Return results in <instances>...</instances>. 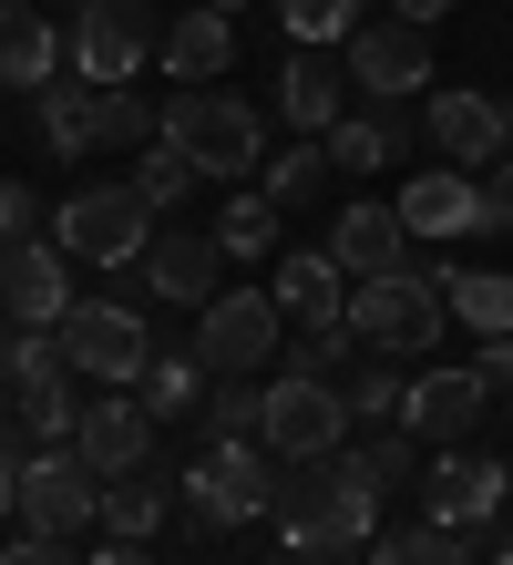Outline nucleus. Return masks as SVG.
Masks as SVG:
<instances>
[{
    "instance_id": "f03ea898",
    "label": "nucleus",
    "mask_w": 513,
    "mask_h": 565,
    "mask_svg": "<svg viewBox=\"0 0 513 565\" xmlns=\"http://www.w3.org/2000/svg\"><path fill=\"white\" fill-rule=\"evenodd\" d=\"M278 452L267 443H205L195 462H185V483H175V504L205 524V535H236V524H267L278 514Z\"/></svg>"
},
{
    "instance_id": "a19ab883",
    "label": "nucleus",
    "mask_w": 513,
    "mask_h": 565,
    "mask_svg": "<svg viewBox=\"0 0 513 565\" xmlns=\"http://www.w3.org/2000/svg\"><path fill=\"white\" fill-rule=\"evenodd\" d=\"M391 11H400V21H421V31H431L441 11H452V0H391Z\"/></svg>"
},
{
    "instance_id": "cd10ccee",
    "label": "nucleus",
    "mask_w": 513,
    "mask_h": 565,
    "mask_svg": "<svg viewBox=\"0 0 513 565\" xmlns=\"http://www.w3.org/2000/svg\"><path fill=\"white\" fill-rule=\"evenodd\" d=\"M164 514H175V493H164L154 473H114V483H103V535H124V545H145V535H154Z\"/></svg>"
},
{
    "instance_id": "473e14b6",
    "label": "nucleus",
    "mask_w": 513,
    "mask_h": 565,
    "mask_svg": "<svg viewBox=\"0 0 513 565\" xmlns=\"http://www.w3.org/2000/svg\"><path fill=\"white\" fill-rule=\"evenodd\" d=\"M267 431V391L257 381H216L205 391V443H257Z\"/></svg>"
},
{
    "instance_id": "c9c22d12",
    "label": "nucleus",
    "mask_w": 513,
    "mask_h": 565,
    "mask_svg": "<svg viewBox=\"0 0 513 565\" xmlns=\"http://www.w3.org/2000/svg\"><path fill=\"white\" fill-rule=\"evenodd\" d=\"M360 452H370V473H381V493H391V483H410V462H421V431L391 422V431H370Z\"/></svg>"
},
{
    "instance_id": "f3484780",
    "label": "nucleus",
    "mask_w": 513,
    "mask_h": 565,
    "mask_svg": "<svg viewBox=\"0 0 513 565\" xmlns=\"http://www.w3.org/2000/svg\"><path fill=\"white\" fill-rule=\"evenodd\" d=\"M483 402H493V381H483V360H462V371H421L410 381V402H400V422L421 431V443H441L452 452L472 422H483Z\"/></svg>"
},
{
    "instance_id": "72a5a7b5",
    "label": "nucleus",
    "mask_w": 513,
    "mask_h": 565,
    "mask_svg": "<svg viewBox=\"0 0 513 565\" xmlns=\"http://www.w3.org/2000/svg\"><path fill=\"white\" fill-rule=\"evenodd\" d=\"M278 21H288V42L329 52V42H350V31H360V0H278Z\"/></svg>"
},
{
    "instance_id": "37998d69",
    "label": "nucleus",
    "mask_w": 513,
    "mask_h": 565,
    "mask_svg": "<svg viewBox=\"0 0 513 565\" xmlns=\"http://www.w3.org/2000/svg\"><path fill=\"white\" fill-rule=\"evenodd\" d=\"M503 565H513V535H503Z\"/></svg>"
},
{
    "instance_id": "58836bf2",
    "label": "nucleus",
    "mask_w": 513,
    "mask_h": 565,
    "mask_svg": "<svg viewBox=\"0 0 513 565\" xmlns=\"http://www.w3.org/2000/svg\"><path fill=\"white\" fill-rule=\"evenodd\" d=\"M483 226H513V154L483 164Z\"/></svg>"
},
{
    "instance_id": "393cba45",
    "label": "nucleus",
    "mask_w": 513,
    "mask_h": 565,
    "mask_svg": "<svg viewBox=\"0 0 513 565\" xmlns=\"http://www.w3.org/2000/svg\"><path fill=\"white\" fill-rule=\"evenodd\" d=\"M431 278H441V298H452L462 329H483V340H503V329H513V278H503V268H441V257H431Z\"/></svg>"
},
{
    "instance_id": "c85d7f7f",
    "label": "nucleus",
    "mask_w": 513,
    "mask_h": 565,
    "mask_svg": "<svg viewBox=\"0 0 513 565\" xmlns=\"http://www.w3.org/2000/svg\"><path fill=\"white\" fill-rule=\"evenodd\" d=\"M278 195H267V185H247V195H226V206H216V247L226 257H278Z\"/></svg>"
},
{
    "instance_id": "c756f323",
    "label": "nucleus",
    "mask_w": 513,
    "mask_h": 565,
    "mask_svg": "<svg viewBox=\"0 0 513 565\" xmlns=\"http://www.w3.org/2000/svg\"><path fill=\"white\" fill-rule=\"evenodd\" d=\"M329 175H339V164H329V135H298L288 154H267V164H257V185L278 195V206H308Z\"/></svg>"
},
{
    "instance_id": "7ed1b4c3",
    "label": "nucleus",
    "mask_w": 513,
    "mask_h": 565,
    "mask_svg": "<svg viewBox=\"0 0 513 565\" xmlns=\"http://www.w3.org/2000/svg\"><path fill=\"white\" fill-rule=\"evenodd\" d=\"M164 145H185L205 185H236L247 164H267V124H257V104H236L216 83H175L164 93Z\"/></svg>"
},
{
    "instance_id": "2eb2a0df",
    "label": "nucleus",
    "mask_w": 513,
    "mask_h": 565,
    "mask_svg": "<svg viewBox=\"0 0 513 565\" xmlns=\"http://www.w3.org/2000/svg\"><path fill=\"white\" fill-rule=\"evenodd\" d=\"M133 268H145L154 298L205 309V298H216V278H226V247H216V226H154V247L133 257Z\"/></svg>"
},
{
    "instance_id": "bb28decb",
    "label": "nucleus",
    "mask_w": 513,
    "mask_h": 565,
    "mask_svg": "<svg viewBox=\"0 0 513 565\" xmlns=\"http://www.w3.org/2000/svg\"><path fill=\"white\" fill-rule=\"evenodd\" d=\"M205 391H216V381H205V360H195V350H154V360H145V381H133V402H145L154 422H175V412L205 402Z\"/></svg>"
},
{
    "instance_id": "9d476101",
    "label": "nucleus",
    "mask_w": 513,
    "mask_h": 565,
    "mask_svg": "<svg viewBox=\"0 0 513 565\" xmlns=\"http://www.w3.org/2000/svg\"><path fill=\"white\" fill-rule=\"evenodd\" d=\"M21 524L31 535H83V524H103V473L73 443H42L21 462Z\"/></svg>"
},
{
    "instance_id": "f8f14e48",
    "label": "nucleus",
    "mask_w": 513,
    "mask_h": 565,
    "mask_svg": "<svg viewBox=\"0 0 513 565\" xmlns=\"http://www.w3.org/2000/svg\"><path fill=\"white\" fill-rule=\"evenodd\" d=\"M503 493H513V462H483V452H441L431 462V483H421V514L431 524H452V535H483V524L503 514Z\"/></svg>"
},
{
    "instance_id": "2f4dec72",
    "label": "nucleus",
    "mask_w": 513,
    "mask_h": 565,
    "mask_svg": "<svg viewBox=\"0 0 513 565\" xmlns=\"http://www.w3.org/2000/svg\"><path fill=\"white\" fill-rule=\"evenodd\" d=\"M124 185H133V195H145V206L164 216V206H185V195H195V154H185V145H164V135H154L145 154H133V175H124Z\"/></svg>"
},
{
    "instance_id": "ea45409f",
    "label": "nucleus",
    "mask_w": 513,
    "mask_h": 565,
    "mask_svg": "<svg viewBox=\"0 0 513 565\" xmlns=\"http://www.w3.org/2000/svg\"><path fill=\"white\" fill-rule=\"evenodd\" d=\"M472 360H483V381L503 391V381H513V329H503V340H483V350H472Z\"/></svg>"
},
{
    "instance_id": "9b49d317",
    "label": "nucleus",
    "mask_w": 513,
    "mask_h": 565,
    "mask_svg": "<svg viewBox=\"0 0 513 565\" xmlns=\"http://www.w3.org/2000/svg\"><path fill=\"white\" fill-rule=\"evenodd\" d=\"M391 206H400V226H410L421 247L483 237V175H472V164H421V175H410Z\"/></svg>"
},
{
    "instance_id": "4c0bfd02",
    "label": "nucleus",
    "mask_w": 513,
    "mask_h": 565,
    "mask_svg": "<svg viewBox=\"0 0 513 565\" xmlns=\"http://www.w3.org/2000/svg\"><path fill=\"white\" fill-rule=\"evenodd\" d=\"M0 565H83L73 535H21V545H0Z\"/></svg>"
},
{
    "instance_id": "423d86ee",
    "label": "nucleus",
    "mask_w": 513,
    "mask_h": 565,
    "mask_svg": "<svg viewBox=\"0 0 513 565\" xmlns=\"http://www.w3.org/2000/svg\"><path fill=\"white\" fill-rule=\"evenodd\" d=\"M154 206L133 185H83V195H62V216H52V247L73 257V268H124V257H145L154 247Z\"/></svg>"
},
{
    "instance_id": "7c9ffc66",
    "label": "nucleus",
    "mask_w": 513,
    "mask_h": 565,
    "mask_svg": "<svg viewBox=\"0 0 513 565\" xmlns=\"http://www.w3.org/2000/svg\"><path fill=\"white\" fill-rule=\"evenodd\" d=\"M370 565H472V535H452V524H400V535H370Z\"/></svg>"
},
{
    "instance_id": "a878e982",
    "label": "nucleus",
    "mask_w": 513,
    "mask_h": 565,
    "mask_svg": "<svg viewBox=\"0 0 513 565\" xmlns=\"http://www.w3.org/2000/svg\"><path fill=\"white\" fill-rule=\"evenodd\" d=\"M410 154V124L381 104V114H339L329 124V164H360V175H370V164H400Z\"/></svg>"
},
{
    "instance_id": "412c9836",
    "label": "nucleus",
    "mask_w": 513,
    "mask_h": 565,
    "mask_svg": "<svg viewBox=\"0 0 513 565\" xmlns=\"http://www.w3.org/2000/svg\"><path fill=\"white\" fill-rule=\"evenodd\" d=\"M278 114H288V135H329V124L350 114V73H339L329 52L298 42V52L278 62Z\"/></svg>"
},
{
    "instance_id": "1a4fd4ad",
    "label": "nucleus",
    "mask_w": 513,
    "mask_h": 565,
    "mask_svg": "<svg viewBox=\"0 0 513 565\" xmlns=\"http://www.w3.org/2000/svg\"><path fill=\"white\" fill-rule=\"evenodd\" d=\"M62 350H73V371L103 381V391H133L154 360V329L124 309V298H73V319H62Z\"/></svg>"
},
{
    "instance_id": "a211bd4d",
    "label": "nucleus",
    "mask_w": 513,
    "mask_h": 565,
    "mask_svg": "<svg viewBox=\"0 0 513 565\" xmlns=\"http://www.w3.org/2000/svg\"><path fill=\"white\" fill-rule=\"evenodd\" d=\"M73 452L93 462L103 483H114V473H145V462H154V412L133 402V391H103V402L83 412V431H73Z\"/></svg>"
},
{
    "instance_id": "f704fd0d",
    "label": "nucleus",
    "mask_w": 513,
    "mask_h": 565,
    "mask_svg": "<svg viewBox=\"0 0 513 565\" xmlns=\"http://www.w3.org/2000/svg\"><path fill=\"white\" fill-rule=\"evenodd\" d=\"M400 402H410V391L391 381V360H370V371L350 381V422H360V431H391V422H400Z\"/></svg>"
},
{
    "instance_id": "4be33fe9",
    "label": "nucleus",
    "mask_w": 513,
    "mask_h": 565,
    "mask_svg": "<svg viewBox=\"0 0 513 565\" xmlns=\"http://www.w3.org/2000/svg\"><path fill=\"white\" fill-rule=\"evenodd\" d=\"M431 145L452 154V164H472V175H483V164L503 154V104H493V93L441 83V93H431Z\"/></svg>"
},
{
    "instance_id": "20e7f679",
    "label": "nucleus",
    "mask_w": 513,
    "mask_h": 565,
    "mask_svg": "<svg viewBox=\"0 0 513 565\" xmlns=\"http://www.w3.org/2000/svg\"><path fill=\"white\" fill-rule=\"evenodd\" d=\"M441 319H452V298H441L431 268H391V278H350V340L370 360H421L441 340Z\"/></svg>"
},
{
    "instance_id": "dca6fc26",
    "label": "nucleus",
    "mask_w": 513,
    "mask_h": 565,
    "mask_svg": "<svg viewBox=\"0 0 513 565\" xmlns=\"http://www.w3.org/2000/svg\"><path fill=\"white\" fill-rule=\"evenodd\" d=\"M267 298L288 309V329H350V268H339L329 247H278Z\"/></svg>"
},
{
    "instance_id": "ddd939ff",
    "label": "nucleus",
    "mask_w": 513,
    "mask_h": 565,
    "mask_svg": "<svg viewBox=\"0 0 513 565\" xmlns=\"http://www.w3.org/2000/svg\"><path fill=\"white\" fill-rule=\"evenodd\" d=\"M350 83L370 93V104H400V93H421L431 83V42H421V21H360L350 31Z\"/></svg>"
},
{
    "instance_id": "b1692460",
    "label": "nucleus",
    "mask_w": 513,
    "mask_h": 565,
    "mask_svg": "<svg viewBox=\"0 0 513 565\" xmlns=\"http://www.w3.org/2000/svg\"><path fill=\"white\" fill-rule=\"evenodd\" d=\"M164 73H175V83H216L226 73V62H236V21L216 11V0H195V11L185 21H164Z\"/></svg>"
},
{
    "instance_id": "79ce46f5",
    "label": "nucleus",
    "mask_w": 513,
    "mask_h": 565,
    "mask_svg": "<svg viewBox=\"0 0 513 565\" xmlns=\"http://www.w3.org/2000/svg\"><path fill=\"white\" fill-rule=\"evenodd\" d=\"M93 565H154V555H145V545H124V535H114V545H103V555H93Z\"/></svg>"
},
{
    "instance_id": "4468645a",
    "label": "nucleus",
    "mask_w": 513,
    "mask_h": 565,
    "mask_svg": "<svg viewBox=\"0 0 513 565\" xmlns=\"http://www.w3.org/2000/svg\"><path fill=\"white\" fill-rule=\"evenodd\" d=\"M0 319L11 329H62L73 319V257L62 247H0Z\"/></svg>"
},
{
    "instance_id": "e433bc0d",
    "label": "nucleus",
    "mask_w": 513,
    "mask_h": 565,
    "mask_svg": "<svg viewBox=\"0 0 513 565\" xmlns=\"http://www.w3.org/2000/svg\"><path fill=\"white\" fill-rule=\"evenodd\" d=\"M42 237V195L31 185H0V247H31Z\"/></svg>"
},
{
    "instance_id": "c03bdc74",
    "label": "nucleus",
    "mask_w": 513,
    "mask_h": 565,
    "mask_svg": "<svg viewBox=\"0 0 513 565\" xmlns=\"http://www.w3.org/2000/svg\"><path fill=\"white\" fill-rule=\"evenodd\" d=\"M216 11H236V0H216Z\"/></svg>"
},
{
    "instance_id": "0eeeda50",
    "label": "nucleus",
    "mask_w": 513,
    "mask_h": 565,
    "mask_svg": "<svg viewBox=\"0 0 513 565\" xmlns=\"http://www.w3.org/2000/svg\"><path fill=\"white\" fill-rule=\"evenodd\" d=\"M350 391H339L329 371H278V381H267V431H257V443L267 452H278V462H319V452H339V443H350Z\"/></svg>"
},
{
    "instance_id": "aec40b11",
    "label": "nucleus",
    "mask_w": 513,
    "mask_h": 565,
    "mask_svg": "<svg viewBox=\"0 0 513 565\" xmlns=\"http://www.w3.org/2000/svg\"><path fill=\"white\" fill-rule=\"evenodd\" d=\"M329 257H339L350 278H391V268H410V226H400V206H381V195L339 206V226H329Z\"/></svg>"
},
{
    "instance_id": "6ab92c4d",
    "label": "nucleus",
    "mask_w": 513,
    "mask_h": 565,
    "mask_svg": "<svg viewBox=\"0 0 513 565\" xmlns=\"http://www.w3.org/2000/svg\"><path fill=\"white\" fill-rule=\"evenodd\" d=\"M62 52H73V31H62L42 0H0V83L11 93L62 83Z\"/></svg>"
},
{
    "instance_id": "5701e85b",
    "label": "nucleus",
    "mask_w": 513,
    "mask_h": 565,
    "mask_svg": "<svg viewBox=\"0 0 513 565\" xmlns=\"http://www.w3.org/2000/svg\"><path fill=\"white\" fill-rule=\"evenodd\" d=\"M31 124H42V145L62 154V164H83V154H103V83H42L31 93Z\"/></svg>"
},
{
    "instance_id": "f257e3e1",
    "label": "nucleus",
    "mask_w": 513,
    "mask_h": 565,
    "mask_svg": "<svg viewBox=\"0 0 513 565\" xmlns=\"http://www.w3.org/2000/svg\"><path fill=\"white\" fill-rule=\"evenodd\" d=\"M278 535L288 555H360L381 535V473H370V452H319V462H288V493H278Z\"/></svg>"
},
{
    "instance_id": "39448f33",
    "label": "nucleus",
    "mask_w": 513,
    "mask_h": 565,
    "mask_svg": "<svg viewBox=\"0 0 513 565\" xmlns=\"http://www.w3.org/2000/svg\"><path fill=\"white\" fill-rule=\"evenodd\" d=\"M278 340H288V309L267 288H216L195 309V360H205V381H257L267 360H278Z\"/></svg>"
},
{
    "instance_id": "6e6552de",
    "label": "nucleus",
    "mask_w": 513,
    "mask_h": 565,
    "mask_svg": "<svg viewBox=\"0 0 513 565\" xmlns=\"http://www.w3.org/2000/svg\"><path fill=\"white\" fill-rule=\"evenodd\" d=\"M154 52H164L154 0H83L73 11V73L83 83H133Z\"/></svg>"
},
{
    "instance_id": "a18cd8bd",
    "label": "nucleus",
    "mask_w": 513,
    "mask_h": 565,
    "mask_svg": "<svg viewBox=\"0 0 513 565\" xmlns=\"http://www.w3.org/2000/svg\"><path fill=\"white\" fill-rule=\"evenodd\" d=\"M308 565H329V555H308Z\"/></svg>"
}]
</instances>
